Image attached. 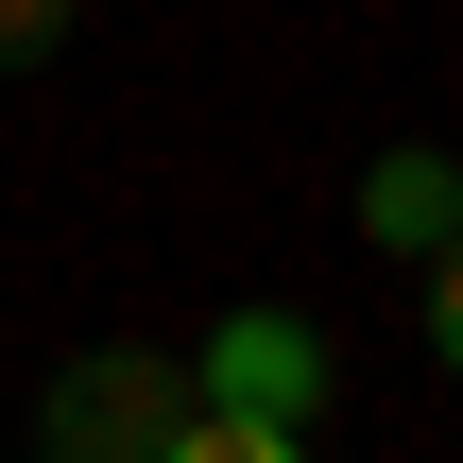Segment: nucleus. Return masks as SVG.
Segmentation results:
<instances>
[{"instance_id": "nucleus-4", "label": "nucleus", "mask_w": 463, "mask_h": 463, "mask_svg": "<svg viewBox=\"0 0 463 463\" xmlns=\"http://www.w3.org/2000/svg\"><path fill=\"white\" fill-rule=\"evenodd\" d=\"M155 463H309V430H258V412H172Z\"/></svg>"}, {"instance_id": "nucleus-1", "label": "nucleus", "mask_w": 463, "mask_h": 463, "mask_svg": "<svg viewBox=\"0 0 463 463\" xmlns=\"http://www.w3.org/2000/svg\"><path fill=\"white\" fill-rule=\"evenodd\" d=\"M189 412L309 430V412H326V326H309V309H223V326H206V361H189Z\"/></svg>"}, {"instance_id": "nucleus-6", "label": "nucleus", "mask_w": 463, "mask_h": 463, "mask_svg": "<svg viewBox=\"0 0 463 463\" xmlns=\"http://www.w3.org/2000/svg\"><path fill=\"white\" fill-rule=\"evenodd\" d=\"M34 463H52V447H34Z\"/></svg>"}, {"instance_id": "nucleus-5", "label": "nucleus", "mask_w": 463, "mask_h": 463, "mask_svg": "<svg viewBox=\"0 0 463 463\" xmlns=\"http://www.w3.org/2000/svg\"><path fill=\"white\" fill-rule=\"evenodd\" d=\"M52 34H69V0H0V69H34Z\"/></svg>"}, {"instance_id": "nucleus-2", "label": "nucleus", "mask_w": 463, "mask_h": 463, "mask_svg": "<svg viewBox=\"0 0 463 463\" xmlns=\"http://www.w3.org/2000/svg\"><path fill=\"white\" fill-rule=\"evenodd\" d=\"M172 412H189V361L103 344V361L52 378V463H155V447H172Z\"/></svg>"}, {"instance_id": "nucleus-3", "label": "nucleus", "mask_w": 463, "mask_h": 463, "mask_svg": "<svg viewBox=\"0 0 463 463\" xmlns=\"http://www.w3.org/2000/svg\"><path fill=\"white\" fill-rule=\"evenodd\" d=\"M361 223H378V258H395V275H463V172L430 155V137L361 172Z\"/></svg>"}]
</instances>
